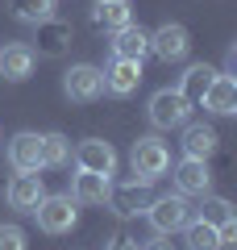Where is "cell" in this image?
I'll return each instance as SVG.
<instances>
[{
  "instance_id": "cell-1",
  "label": "cell",
  "mask_w": 237,
  "mask_h": 250,
  "mask_svg": "<svg viewBox=\"0 0 237 250\" xmlns=\"http://www.w3.org/2000/svg\"><path fill=\"white\" fill-rule=\"evenodd\" d=\"M146 117H150L154 129H183V125L192 121V100H187L179 88H162V92L150 96Z\"/></svg>"
},
{
  "instance_id": "cell-2",
  "label": "cell",
  "mask_w": 237,
  "mask_h": 250,
  "mask_svg": "<svg viewBox=\"0 0 237 250\" xmlns=\"http://www.w3.org/2000/svg\"><path fill=\"white\" fill-rule=\"evenodd\" d=\"M129 167H133V179H141V184H154V179H162L171 171V150L162 138H138L129 150Z\"/></svg>"
},
{
  "instance_id": "cell-3",
  "label": "cell",
  "mask_w": 237,
  "mask_h": 250,
  "mask_svg": "<svg viewBox=\"0 0 237 250\" xmlns=\"http://www.w3.org/2000/svg\"><path fill=\"white\" fill-rule=\"evenodd\" d=\"M141 213H146V221H150V229L154 233H179L183 229L187 221H192V205H187V196H158V200H150L146 208H141Z\"/></svg>"
},
{
  "instance_id": "cell-4",
  "label": "cell",
  "mask_w": 237,
  "mask_h": 250,
  "mask_svg": "<svg viewBox=\"0 0 237 250\" xmlns=\"http://www.w3.org/2000/svg\"><path fill=\"white\" fill-rule=\"evenodd\" d=\"M62 92H67V100H75V104H92V100L104 96V71L92 67V62H75V67L62 75Z\"/></svg>"
},
{
  "instance_id": "cell-5",
  "label": "cell",
  "mask_w": 237,
  "mask_h": 250,
  "mask_svg": "<svg viewBox=\"0 0 237 250\" xmlns=\"http://www.w3.org/2000/svg\"><path fill=\"white\" fill-rule=\"evenodd\" d=\"M34 217H38V225H42L46 233H71L75 229V221H79V205L71 196H42L38 200V208H34Z\"/></svg>"
},
{
  "instance_id": "cell-6",
  "label": "cell",
  "mask_w": 237,
  "mask_h": 250,
  "mask_svg": "<svg viewBox=\"0 0 237 250\" xmlns=\"http://www.w3.org/2000/svg\"><path fill=\"white\" fill-rule=\"evenodd\" d=\"M42 196H46V184H42L38 171H17V175L4 184V200H9V208H17V213H34Z\"/></svg>"
},
{
  "instance_id": "cell-7",
  "label": "cell",
  "mask_w": 237,
  "mask_h": 250,
  "mask_svg": "<svg viewBox=\"0 0 237 250\" xmlns=\"http://www.w3.org/2000/svg\"><path fill=\"white\" fill-rule=\"evenodd\" d=\"M187 46H192V38H187V29L179 21H162L150 34V54H158L162 62H179L187 54Z\"/></svg>"
},
{
  "instance_id": "cell-8",
  "label": "cell",
  "mask_w": 237,
  "mask_h": 250,
  "mask_svg": "<svg viewBox=\"0 0 237 250\" xmlns=\"http://www.w3.org/2000/svg\"><path fill=\"white\" fill-rule=\"evenodd\" d=\"M71 159H75L79 171H100V175H113V171H117V150H113V142H104V138L79 142Z\"/></svg>"
},
{
  "instance_id": "cell-9",
  "label": "cell",
  "mask_w": 237,
  "mask_h": 250,
  "mask_svg": "<svg viewBox=\"0 0 237 250\" xmlns=\"http://www.w3.org/2000/svg\"><path fill=\"white\" fill-rule=\"evenodd\" d=\"M175 192L179 196H204L212 188V171H208V159H179V167H175Z\"/></svg>"
},
{
  "instance_id": "cell-10",
  "label": "cell",
  "mask_w": 237,
  "mask_h": 250,
  "mask_svg": "<svg viewBox=\"0 0 237 250\" xmlns=\"http://www.w3.org/2000/svg\"><path fill=\"white\" fill-rule=\"evenodd\" d=\"M9 167L13 171H42V134L21 129L9 138Z\"/></svg>"
},
{
  "instance_id": "cell-11",
  "label": "cell",
  "mask_w": 237,
  "mask_h": 250,
  "mask_svg": "<svg viewBox=\"0 0 237 250\" xmlns=\"http://www.w3.org/2000/svg\"><path fill=\"white\" fill-rule=\"evenodd\" d=\"M34 62H38L34 46H25V42H9L4 50H0V75H4L9 83H25L29 75H34Z\"/></svg>"
},
{
  "instance_id": "cell-12",
  "label": "cell",
  "mask_w": 237,
  "mask_h": 250,
  "mask_svg": "<svg viewBox=\"0 0 237 250\" xmlns=\"http://www.w3.org/2000/svg\"><path fill=\"white\" fill-rule=\"evenodd\" d=\"M200 104L208 108V113H217V117H229V113H237V80H233L229 71H217Z\"/></svg>"
},
{
  "instance_id": "cell-13",
  "label": "cell",
  "mask_w": 237,
  "mask_h": 250,
  "mask_svg": "<svg viewBox=\"0 0 237 250\" xmlns=\"http://www.w3.org/2000/svg\"><path fill=\"white\" fill-rule=\"evenodd\" d=\"M108 192H113V175H100V171H79L71 179V200L75 205H104Z\"/></svg>"
},
{
  "instance_id": "cell-14",
  "label": "cell",
  "mask_w": 237,
  "mask_h": 250,
  "mask_svg": "<svg viewBox=\"0 0 237 250\" xmlns=\"http://www.w3.org/2000/svg\"><path fill=\"white\" fill-rule=\"evenodd\" d=\"M141 83V62L138 59H113V67L104 71V92L113 96H133Z\"/></svg>"
},
{
  "instance_id": "cell-15",
  "label": "cell",
  "mask_w": 237,
  "mask_h": 250,
  "mask_svg": "<svg viewBox=\"0 0 237 250\" xmlns=\"http://www.w3.org/2000/svg\"><path fill=\"white\" fill-rule=\"evenodd\" d=\"M150 54V34L141 25H121V29H113V59H146Z\"/></svg>"
},
{
  "instance_id": "cell-16",
  "label": "cell",
  "mask_w": 237,
  "mask_h": 250,
  "mask_svg": "<svg viewBox=\"0 0 237 250\" xmlns=\"http://www.w3.org/2000/svg\"><path fill=\"white\" fill-rule=\"evenodd\" d=\"M34 29H38V50L34 54H50V59L67 54V46H71V25L67 21L50 17V21H38Z\"/></svg>"
},
{
  "instance_id": "cell-17",
  "label": "cell",
  "mask_w": 237,
  "mask_h": 250,
  "mask_svg": "<svg viewBox=\"0 0 237 250\" xmlns=\"http://www.w3.org/2000/svg\"><path fill=\"white\" fill-rule=\"evenodd\" d=\"M217 129L212 125H183V154L187 159H208L217 150Z\"/></svg>"
},
{
  "instance_id": "cell-18",
  "label": "cell",
  "mask_w": 237,
  "mask_h": 250,
  "mask_svg": "<svg viewBox=\"0 0 237 250\" xmlns=\"http://www.w3.org/2000/svg\"><path fill=\"white\" fill-rule=\"evenodd\" d=\"M141 179H133V184H125V188H113L108 192V205H113V213L117 217H133V213H141L146 208V192H141Z\"/></svg>"
},
{
  "instance_id": "cell-19",
  "label": "cell",
  "mask_w": 237,
  "mask_h": 250,
  "mask_svg": "<svg viewBox=\"0 0 237 250\" xmlns=\"http://www.w3.org/2000/svg\"><path fill=\"white\" fill-rule=\"evenodd\" d=\"M212 75H217V67H208V62H192V67L183 71V80H179V92H183L192 104H200L204 92H208V83H212Z\"/></svg>"
},
{
  "instance_id": "cell-20",
  "label": "cell",
  "mask_w": 237,
  "mask_h": 250,
  "mask_svg": "<svg viewBox=\"0 0 237 250\" xmlns=\"http://www.w3.org/2000/svg\"><path fill=\"white\" fill-rule=\"evenodd\" d=\"M179 233H183V246L187 250H225V246H220L217 225H208V221H187Z\"/></svg>"
},
{
  "instance_id": "cell-21",
  "label": "cell",
  "mask_w": 237,
  "mask_h": 250,
  "mask_svg": "<svg viewBox=\"0 0 237 250\" xmlns=\"http://www.w3.org/2000/svg\"><path fill=\"white\" fill-rule=\"evenodd\" d=\"M133 21V9H129V0H96V25L100 29H121Z\"/></svg>"
},
{
  "instance_id": "cell-22",
  "label": "cell",
  "mask_w": 237,
  "mask_h": 250,
  "mask_svg": "<svg viewBox=\"0 0 237 250\" xmlns=\"http://www.w3.org/2000/svg\"><path fill=\"white\" fill-rule=\"evenodd\" d=\"M71 154L67 134H42V167H71Z\"/></svg>"
},
{
  "instance_id": "cell-23",
  "label": "cell",
  "mask_w": 237,
  "mask_h": 250,
  "mask_svg": "<svg viewBox=\"0 0 237 250\" xmlns=\"http://www.w3.org/2000/svg\"><path fill=\"white\" fill-rule=\"evenodd\" d=\"M13 17L25 21V25L50 21V17H54V0H13Z\"/></svg>"
},
{
  "instance_id": "cell-24",
  "label": "cell",
  "mask_w": 237,
  "mask_h": 250,
  "mask_svg": "<svg viewBox=\"0 0 237 250\" xmlns=\"http://www.w3.org/2000/svg\"><path fill=\"white\" fill-rule=\"evenodd\" d=\"M200 221H208V225H229V221H237V213H233V205H229L225 196H208L204 192V205H200Z\"/></svg>"
},
{
  "instance_id": "cell-25",
  "label": "cell",
  "mask_w": 237,
  "mask_h": 250,
  "mask_svg": "<svg viewBox=\"0 0 237 250\" xmlns=\"http://www.w3.org/2000/svg\"><path fill=\"white\" fill-rule=\"evenodd\" d=\"M25 229L21 225H0V250H25Z\"/></svg>"
},
{
  "instance_id": "cell-26",
  "label": "cell",
  "mask_w": 237,
  "mask_h": 250,
  "mask_svg": "<svg viewBox=\"0 0 237 250\" xmlns=\"http://www.w3.org/2000/svg\"><path fill=\"white\" fill-rule=\"evenodd\" d=\"M141 250H175V246H171V238H167V233H154L150 242H141Z\"/></svg>"
},
{
  "instance_id": "cell-27",
  "label": "cell",
  "mask_w": 237,
  "mask_h": 250,
  "mask_svg": "<svg viewBox=\"0 0 237 250\" xmlns=\"http://www.w3.org/2000/svg\"><path fill=\"white\" fill-rule=\"evenodd\" d=\"M104 250H141V246H138L133 238H113V242H108Z\"/></svg>"
}]
</instances>
